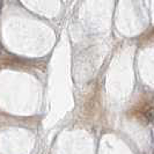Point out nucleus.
Instances as JSON below:
<instances>
[{
    "mask_svg": "<svg viewBox=\"0 0 154 154\" xmlns=\"http://www.w3.org/2000/svg\"><path fill=\"white\" fill-rule=\"evenodd\" d=\"M1 8H2V0H0V12H1Z\"/></svg>",
    "mask_w": 154,
    "mask_h": 154,
    "instance_id": "1",
    "label": "nucleus"
}]
</instances>
